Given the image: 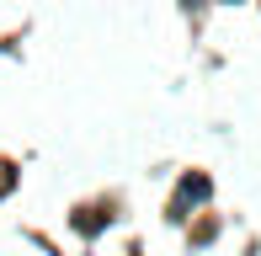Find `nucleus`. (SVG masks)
<instances>
[{"mask_svg":"<svg viewBox=\"0 0 261 256\" xmlns=\"http://www.w3.org/2000/svg\"><path fill=\"white\" fill-rule=\"evenodd\" d=\"M187 6H197V0H187Z\"/></svg>","mask_w":261,"mask_h":256,"instance_id":"nucleus-1","label":"nucleus"}]
</instances>
